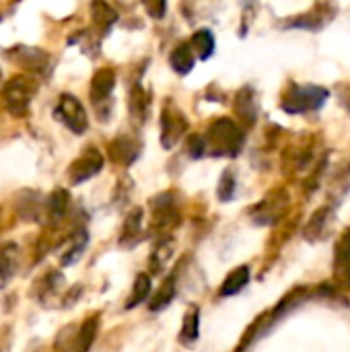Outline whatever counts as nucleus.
I'll use <instances>...</instances> for the list:
<instances>
[{"mask_svg":"<svg viewBox=\"0 0 350 352\" xmlns=\"http://www.w3.org/2000/svg\"><path fill=\"white\" fill-rule=\"evenodd\" d=\"M140 233H142V210H140V208H134V210L126 217V221H124L122 235H120V245L130 248V245L138 243Z\"/></svg>","mask_w":350,"mask_h":352,"instance_id":"nucleus-17","label":"nucleus"},{"mask_svg":"<svg viewBox=\"0 0 350 352\" xmlns=\"http://www.w3.org/2000/svg\"><path fill=\"white\" fill-rule=\"evenodd\" d=\"M186 130H188L186 113L169 99L163 105V113H161V144L165 148H173Z\"/></svg>","mask_w":350,"mask_h":352,"instance_id":"nucleus-7","label":"nucleus"},{"mask_svg":"<svg viewBox=\"0 0 350 352\" xmlns=\"http://www.w3.org/2000/svg\"><path fill=\"white\" fill-rule=\"evenodd\" d=\"M235 111L245 124H254L258 116V103L254 99L252 89H241L235 97Z\"/></svg>","mask_w":350,"mask_h":352,"instance_id":"nucleus-19","label":"nucleus"},{"mask_svg":"<svg viewBox=\"0 0 350 352\" xmlns=\"http://www.w3.org/2000/svg\"><path fill=\"white\" fill-rule=\"evenodd\" d=\"M0 80H2V70H0Z\"/></svg>","mask_w":350,"mask_h":352,"instance_id":"nucleus-32","label":"nucleus"},{"mask_svg":"<svg viewBox=\"0 0 350 352\" xmlns=\"http://www.w3.org/2000/svg\"><path fill=\"white\" fill-rule=\"evenodd\" d=\"M87 243H89V233L85 229H74L66 241L60 245V264L62 266H72L87 250Z\"/></svg>","mask_w":350,"mask_h":352,"instance_id":"nucleus-13","label":"nucleus"},{"mask_svg":"<svg viewBox=\"0 0 350 352\" xmlns=\"http://www.w3.org/2000/svg\"><path fill=\"white\" fill-rule=\"evenodd\" d=\"M39 89V82L29 76V74H17L12 76L4 89H2V99L6 105V111L12 113L14 118H25L29 113V105Z\"/></svg>","mask_w":350,"mask_h":352,"instance_id":"nucleus-2","label":"nucleus"},{"mask_svg":"<svg viewBox=\"0 0 350 352\" xmlns=\"http://www.w3.org/2000/svg\"><path fill=\"white\" fill-rule=\"evenodd\" d=\"M8 50L10 52H6V58H10L19 66H23L27 72H43L47 68V64H50V56L39 47L14 45V47H8Z\"/></svg>","mask_w":350,"mask_h":352,"instance_id":"nucleus-9","label":"nucleus"},{"mask_svg":"<svg viewBox=\"0 0 350 352\" xmlns=\"http://www.w3.org/2000/svg\"><path fill=\"white\" fill-rule=\"evenodd\" d=\"M328 99V91L324 87L307 85V87H297L291 85L289 91L283 95L281 107L287 113H305V111H316L320 109Z\"/></svg>","mask_w":350,"mask_h":352,"instance_id":"nucleus-3","label":"nucleus"},{"mask_svg":"<svg viewBox=\"0 0 350 352\" xmlns=\"http://www.w3.org/2000/svg\"><path fill=\"white\" fill-rule=\"evenodd\" d=\"M173 297H175V280H173V278H167V280L157 289V293L151 297L149 309H151V311H161V309H165V307L173 301Z\"/></svg>","mask_w":350,"mask_h":352,"instance_id":"nucleus-27","label":"nucleus"},{"mask_svg":"<svg viewBox=\"0 0 350 352\" xmlns=\"http://www.w3.org/2000/svg\"><path fill=\"white\" fill-rule=\"evenodd\" d=\"M17 268H19V245L2 243L0 245V291L17 274Z\"/></svg>","mask_w":350,"mask_h":352,"instance_id":"nucleus-16","label":"nucleus"},{"mask_svg":"<svg viewBox=\"0 0 350 352\" xmlns=\"http://www.w3.org/2000/svg\"><path fill=\"white\" fill-rule=\"evenodd\" d=\"M287 204V194L283 190H274L270 192L254 210V219L256 223H262V225H270L274 223L281 212H283V206Z\"/></svg>","mask_w":350,"mask_h":352,"instance_id":"nucleus-11","label":"nucleus"},{"mask_svg":"<svg viewBox=\"0 0 350 352\" xmlns=\"http://www.w3.org/2000/svg\"><path fill=\"white\" fill-rule=\"evenodd\" d=\"M165 8H167V4H165V2H151V4H146L149 14H151V16H155V19H161V16L165 14Z\"/></svg>","mask_w":350,"mask_h":352,"instance_id":"nucleus-31","label":"nucleus"},{"mask_svg":"<svg viewBox=\"0 0 350 352\" xmlns=\"http://www.w3.org/2000/svg\"><path fill=\"white\" fill-rule=\"evenodd\" d=\"M250 276H252L250 266H239V268H235V270L229 272L227 278L223 280V287H221V293H219V295H221V297H233V295H237L239 291H243V289L248 287Z\"/></svg>","mask_w":350,"mask_h":352,"instance_id":"nucleus-18","label":"nucleus"},{"mask_svg":"<svg viewBox=\"0 0 350 352\" xmlns=\"http://www.w3.org/2000/svg\"><path fill=\"white\" fill-rule=\"evenodd\" d=\"M116 87V72L111 68H99L91 78V101L99 113V120H107L109 116V103H111V91Z\"/></svg>","mask_w":350,"mask_h":352,"instance_id":"nucleus-6","label":"nucleus"},{"mask_svg":"<svg viewBox=\"0 0 350 352\" xmlns=\"http://www.w3.org/2000/svg\"><path fill=\"white\" fill-rule=\"evenodd\" d=\"M14 204H17V212L25 221H39L41 212L45 217V200L33 190H23L21 194H17Z\"/></svg>","mask_w":350,"mask_h":352,"instance_id":"nucleus-14","label":"nucleus"},{"mask_svg":"<svg viewBox=\"0 0 350 352\" xmlns=\"http://www.w3.org/2000/svg\"><path fill=\"white\" fill-rule=\"evenodd\" d=\"M188 153H190V157H194V159H198V157L206 155L208 151H206V142H204V138H202V136L192 134V136L188 138Z\"/></svg>","mask_w":350,"mask_h":352,"instance_id":"nucleus-30","label":"nucleus"},{"mask_svg":"<svg viewBox=\"0 0 350 352\" xmlns=\"http://www.w3.org/2000/svg\"><path fill=\"white\" fill-rule=\"evenodd\" d=\"M91 14H93V23L101 31V35H105L111 29V25L118 21V12L105 2H93L91 4Z\"/></svg>","mask_w":350,"mask_h":352,"instance_id":"nucleus-22","label":"nucleus"},{"mask_svg":"<svg viewBox=\"0 0 350 352\" xmlns=\"http://www.w3.org/2000/svg\"><path fill=\"white\" fill-rule=\"evenodd\" d=\"M103 155L99 153V148L95 146H87L68 167L66 177L72 186L85 184L87 179L95 177L101 169H103Z\"/></svg>","mask_w":350,"mask_h":352,"instance_id":"nucleus-8","label":"nucleus"},{"mask_svg":"<svg viewBox=\"0 0 350 352\" xmlns=\"http://www.w3.org/2000/svg\"><path fill=\"white\" fill-rule=\"evenodd\" d=\"M334 280L340 289L350 291V229H347L334 248Z\"/></svg>","mask_w":350,"mask_h":352,"instance_id":"nucleus-10","label":"nucleus"},{"mask_svg":"<svg viewBox=\"0 0 350 352\" xmlns=\"http://www.w3.org/2000/svg\"><path fill=\"white\" fill-rule=\"evenodd\" d=\"M140 155V142L132 136H118L109 142V157L118 165H132Z\"/></svg>","mask_w":350,"mask_h":352,"instance_id":"nucleus-12","label":"nucleus"},{"mask_svg":"<svg viewBox=\"0 0 350 352\" xmlns=\"http://www.w3.org/2000/svg\"><path fill=\"white\" fill-rule=\"evenodd\" d=\"M217 194L223 202H229L235 194V173L231 169H225L223 175H221V182H219V188H217Z\"/></svg>","mask_w":350,"mask_h":352,"instance_id":"nucleus-29","label":"nucleus"},{"mask_svg":"<svg viewBox=\"0 0 350 352\" xmlns=\"http://www.w3.org/2000/svg\"><path fill=\"white\" fill-rule=\"evenodd\" d=\"M62 274L58 272V270H50L43 278H39V283H37V287L33 289V295L41 301V303H45V299L47 297H52L56 291H58V287L62 285Z\"/></svg>","mask_w":350,"mask_h":352,"instance_id":"nucleus-26","label":"nucleus"},{"mask_svg":"<svg viewBox=\"0 0 350 352\" xmlns=\"http://www.w3.org/2000/svg\"><path fill=\"white\" fill-rule=\"evenodd\" d=\"M146 111H149V95L136 82L130 91V116L136 124H142L146 120Z\"/></svg>","mask_w":350,"mask_h":352,"instance_id":"nucleus-25","label":"nucleus"},{"mask_svg":"<svg viewBox=\"0 0 350 352\" xmlns=\"http://www.w3.org/2000/svg\"><path fill=\"white\" fill-rule=\"evenodd\" d=\"M192 50L196 52V56L200 60H208L215 54V35L210 29H198L192 39H190Z\"/></svg>","mask_w":350,"mask_h":352,"instance_id":"nucleus-24","label":"nucleus"},{"mask_svg":"<svg viewBox=\"0 0 350 352\" xmlns=\"http://www.w3.org/2000/svg\"><path fill=\"white\" fill-rule=\"evenodd\" d=\"M54 118L58 122H62L72 134H85L87 128H89V118H87V111H85L83 103L70 93L60 95L58 105L54 109Z\"/></svg>","mask_w":350,"mask_h":352,"instance_id":"nucleus-4","label":"nucleus"},{"mask_svg":"<svg viewBox=\"0 0 350 352\" xmlns=\"http://www.w3.org/2000/svg\"><path fill=\"white\" fill-rule=\"evenodd\" d=\"M97 334V318H89L80 324V328H64V332L56 340V352H87Z\"/></svg>","mask_w":350,"mask_h":352,"instance_id":"nucleus-5","label":"nucleus"},{"mask_svg":"<svg viewBox=\"0 0 350 352\" xmlns=\"http://www.w3.org/2000/svg\"><path fill=\"white\" fill-rule=\"evenodd\" d=\"M200 334V311L196 305H192L188 309V314L184 316V322H182V332H179V342L184 344H194L196 338Z\"/></svg>","mask_w":350,"mask_h":352,"instance_id":"nucleus-23","label":"nucleus"},{"mask_svg":"<svg viewBox=\"0 0 350 352\" xmlns=\"http://www.w3.org/2000/svg\"><path fill=\"white\" fill-rule=\"evenodd\" d=\"M204 142L212 157H237L243 148L245 134L233 120L219 118L208 126Z\"/></svg>","mask_w":350,"mask_h":352,"instance_id":"nucleus-1","label":"nucleus"},{"mask_svg":"<svg viewBox=\"0 0 350 352\" xmlns=\"http://www.w3.org/2000/svg\"><path fill=\"white\" fill-rule=\"evenodd\" d=\"M169 62H171V68L179 74H188L192 68H194V62H196V56H194V50L190 43H179L171 56H169Z\"/></svg>","mask_w":350,"mask_h":352,"instance_id":"nucleus-20","label":"nucleus"},{"mask_svg":"<svg viewBox=\"0 0 350 352\" xmlns=\"http://www.w3.org/2000/svg\"><path fill=\"white\" fill-rule=\"evenodd\" d=\"M328 208H322V210H318L314 217H311V221H309V225L305 227V237L307 239H320L322 237V231L326 229V219H328Z\"/></svg>","mask_w":350,"mask_h":352,"instance_id":"nucleus-28","label":"nucleus"},{"mask_svg":"<svg viewBox=\"0 0 350 352\" xmlns=\"http://www.w3.org/2000/svg\"><path fill=\"white\" fill-rule=\"evenodd\" d=\"M151 276L149 274H144V272H140L136 278H134V285H132V291H130V295H128V299H126V309H134V307H138L140 303H144L146 299H149V295H151Z\"/></svg>","mask_w":350,"mask_h":352,"instance_id":"nucleus-21","label":"nucleus"},{"mask_svg":"<svg viewBox=\"0 0 350 352\" xmlns=\"http://www.w3.org/2000/svg\"><path fill=\"white\" fill-rule=\"evenodd\" d=\"M68 206H70V194H68V190L56 188V190L45 198V221H47L52 227L58 225V223L66 217Z\"/></svg>","mask_w":350,"mask_h":352,"instance_id":"nucleus-15","label":"nucleus"}]
</instances>
